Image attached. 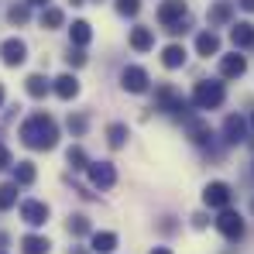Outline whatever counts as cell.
I'll use <instances>...</instances> for the list:
<instances>
[{"mask_svg": "<svg viewBox=\"0 0 254 254\" xmlns=\"http://www.w3.org/2000/svg\"><path fill=\"white\" fill-rule=\"evenodd\" d=\"M121 86H124L127 93H144V89H148V72H144L141 65H124Z\"/></svg>", "mask_w": 254, "mask_h": 254, "instance_id": "cell-6", "label": "cell"}, {"mask_svg": "<svg viewBox=\"0 0 254 254\" xmlns=\"http://www.w3.org/2000/svg\"><path fill=\"white\" fill-rule=\"evenodd\" d=\"M14 203H17V186H14V182L0 186V210H10Z\"/></svg>", "mask_w": 254, "mask_h": 254, "instance_id": "cell-26", "label": "cell"}, {"mask_svg": "<svg viewBox=\"0 0 254 254\" xmlns=\"http://www.w3.org/2000/svg\"><path fill=\"white\" fill-rule=\"evenodd\" d=\"M7 21H10V24H24V21H28V3L10 7V10H7Z\"/></svg>", "mask_w": 254, "mask_h": 254, "instance_id": "cell-30", "label": "cell"}, {"mask_svg": "<svg viewBox=\"0 0 254 254\" xmlns=\"http://www.w3.org/2000/svg\"><path fill=\"white\" fill-rule=\"evenodd\" d=\"M79 93V79L72 76V72H65V76H59L55 79V96H62V100H72Z\"/></svg>", "mask_w": 254, "mask_h": 254, "instance_id": "cell-15", "label": "cell"}, {"mask_svg": "<svg viewBox=\"0 0 254 254\" xmlns=\"http://www.w3.org/2000/svg\"><path fill=\"white\" fill-rule=\"evenodd\" d=\"M65 59H69V65H83V62H86V55L79 52V48H76V52H69Z\"/></svg>", "mask_w": 254, "mask_h": 254, "instance_id": "cell-33", "label": "cell"}, {"mask_svg": "<svg viewBox=\"0 0 254 254\" xmlns=\"http://www.w3.org/2000/svg\"><path fill=\"white\" fill-rule=\"evenodd\" d=\"M230 14H234V7H230L227 0L213 3V7H210V24H227V21H230Z\"/></svg>", "mask_w": 254, "mask_h": 254, "instance_id": "cell-22", "label": "cell"}, {"mask_svg": "<svg viewBox=\"0 0 254 254\" xmlns=\"http://www.w3.org/2000/svg\"><path fill=\"white\" fill-rule=\"evenodd\" d=\"M65 162L72 165V169H89V158H86V151L76 144V148H69V155H65Z\"/></svg>", "mask_w": 254, "mask_h": 254, "instance_id": "cell-28", "label": "cell"}, {"mask_svg": "<svg viewBox=\"0 0 254 254\" xmlns=\"http://www.w3.org/2000/svg\"><path fill=\"white\" fill-rule=\"evenodd\" d=\"M251 127H254V117H251Z\"/></svg>", "mask_w": 254, "mask_h": 254, "instance_id": "cell-41", "label": "cell"}, {"mask_svg": "<svg viewBox=\"0 0 254 254\" xmlns=\"http://www.w3.org/2000/svg\"><path fill=\"white\" fill-rule=\"evenodd\" d=\"M216 230H220L227 241H241V237H244V220H241V213L223 210L220 220H216Z\"/></svg>", "mask_w": 254, "mask_h": 254, "instance_id": "cell-3", "label": "cell"}, {"mask_svg": "<svg viewBox=\"0 0 254 254\" xmlns=\"http://www.w3.org/2000/svg\"><path fill=\"white\" fill-rule=\"evenodd\" d=\"M151 45H155L151 28H134V31H130V48H134V52H148Z\"/></svg>", "mask_w": 254, "mask_h": 254, "instance_id": "cell-16", "label": "cell"}, {"mask_svg": "<svg viewBox=\"0 0 254 254\" xmlns=\"http://www.w3.org/2000/svg\"><path fill=\"white\" fill-rule=\"evenodd\" d=\"M28 96H35V100H42L45 93H48V79H45L42 72H35V76H28Z\"/></svg>", "mask_w": 254, "mask_h": 254, "instance_id": "cell-23", "label": "cell"}, {"mask_svg": "<svg viewBox=\"0 0 254 254\" xmlns=\"http://www.w3.org/2000/svg\"><path fill=\"white\" fill-rule=\"evenodd\" d=\"M69 130H72V134H83V130H86V117H83V114H76V117L69 114Z\"/></svg>", "mask_w": 254, "mask_h": 254, "instance_id": "cell-32", "label": "cell"}, {"mask_svg": "<svg viewBox=\"0 0 254 254\" xmlns=\"http://www.w3.org/2000/svg\"><path fill=\"white\" fill-rule=\"evenodd\" d=\"M203 203L213 206V210H227L230 206V186L227 182H210L203 189Z\"/></svg>", "mask_w": 254, "mask_h": 254, "instance_id": "cell-4", "label": "cell"}, {"mask_svg": "<svg viewBox=\"0 0 254 254\" xmlns=\"http://www.w3.org/2000/svg\"><path fill=\"white\" fill-rule=\"evenodd\" d=\"M89 182H93L96 189H110V186L117 182V169H114L110 162H89Z\"/></svg>", "mask_w": 254, "mask_h": 254, "instance_id": "cell-5", "label": "cell"}, {"mask_svg": "<svg viewBox=\"0 0 254 254\" xmlns=\"http://www.w3.org/2000/svg\"><path fill=\"white\" fill-rule=\"evenodd\" d=\"M21 220L31 223V227H42L45 220H48V206H45L42 199H24L21 203Z\"/></svg>", "mask_w": 254, "mask_h": 254, "instance_id": "cell-10", "label": "cell"}, {"mask_svg": "<svg viewBox=\"0 0 254 254\" xmlns=\"http://www.w3.org/2000/svg\"><path fill=\"white\" fill-rule=\"evenodd\" d=\"M0 59H3V65H21L28 59V45L21 42V38H7V42L0 45Z\"/></svg>", "mask_w": 254, "mask_h": 254, "instance_id": "cell-8", "label": "cell"}, {"mask_svg": "<svg viewBox=\"0 0 254 254\" xmlns=\"http://www.w3.org/2000/svg\"><path fill=\"white\" fill-rule=\"evenodd\" d=\"M0 103H3V86H0Z\"/></svg>", "mask_w": 254, "mask_h": 254, "instance_id": "cell-40", "label": "cell"}, {"mask_svg": "<svg viewBox=\"0 0 254 254\" xmlns=\"http://www.w3.org/2000/svg\"><path fill=\"white\" fill-rule=\"evenodd\" d=\"M7 165H10V151L0 144V169H7Z\"/></svg>", "mask_w": 254, "mask_h": 254, "instance_id": "cell-35", "label": "cell"}, {"mask_svg": "<svg viewBox=\"0 0 254 254\" xmlns=\"http://www.w3.org/2000/svg\"><path fill=\"white\" fill-rule=\"evenodd\" d=\"M69 254H86V251H83V248H72V251H69Z\"/></svg>", "mask_w": 254, "mask_h": 254, "instance_id": "cell-39", "label": "cell"}, {"mask_svg": "<svg viewBox=\"0 0 254 254\" xmlns=\"http://www.w3.org/2000/svg\"><path fill=\"white\" fill-rule=\"evenodd\" d=\"M21 248H24V254H48L52 251L48 237H38V234H28V237L21 241Z\"/></svg>", "mask_w": 254, "mask_h": 254, "instance_id": "cell-17", "label": "cell"}, {"mask_svg": "<svg viewBox=\"0 0 254 254\" xmlns=\"http://www.w3.org/2000/svg\"><path fill=\"white\" fill-rule=\"evenodd\" d=\"M241 7H244V10H254V0H241Z\"/></svg>", "mask_w": 254, "mask_h": 254, "instance_id": "cell-36", "label": "cell"}, {"mask_svg": "<svg viewBox=\"0 0 254 254\" xmlns=\"http://www.w3.org/2000/svg\"><path fill=\"white\" fill-rule=\"evenodd\" d=\"M21 141H24L28 148H35V151H48V148H55V141H59V127H55V121H52L48 114H31V117L21 124Z\"/></svg>", "mask_w": 254, "mask_h": 254, "instance_id": "cell-1", "label": "cell"}, {"mask_svg": "<svg viewBox=\"0 0 254 254\" xmlns=\"http://www.w3.org/2000/svg\"><path fill=\"white\" fill-rule=\"evenodd\" d=\"M151 254H172V251H169V248H155Z\"/></svg>", "mask_w": 254, "mask_h": 254, "instance_id": "cell-38", "label": "cell"}, {"mask_svg": "<svg viewBox=\"0 0 254 254\" xmlns=\"http://www.w3.org/2000/svg\"><path fill=\"white\" fill-rule=\"evenodd\" d=\"M230 38H234L237 48H251L254 45V24L251 21H237V24L230 28Z\"/></svg>", "mask_w": 254, "mask_h": 254, "instance_id": "cell-14", "label": "cell"}, {"mask_svg": "<svg viewBox=\"0 0 254 254\" xmlns=\"http://www.w3.org/2000/svg\"><path fill=\"white\" fill-rule=\"evenodd\" d=\"M89 251H93V254H114V251H117V234H110V230H96L93 241H89Z\"/></svg>", "mask_w": 254, "mask_h": 254, "instance_id": "cell-12", "label": "cell"}, {"mask_svg": "<svg viewBox=\"0 0 254 254\" xmlns=\"http://www.w3.org/2000/svg\"><path fill=\"white\" fill-rule=\"evenodd\" d=\"M223 134H227V141H230V144L248 141V121H244V117H237V114H230V117L223 121Z\"/></svg>", "mask_w": 254, "mask_h": 254, "instance_id": "cell-11", "label": "cell"}, {"mask_svg": "<svg viewBox=\"0 0 254 254\" xmlns=\"http://www.w3.org/2000/svg\"><path fill=\"white\" fill-rule=\"evenodd\" d=\"M189 134H192L196 144H206L210 141V127L203 124V121H189Z\"/></svg>", "mask_w": 254, "mask_h": 254, "instance_id": "cell-27", "label": "cell"}, {"mask_svg": "<svg viewBox=\"0 0 254 254\" xmlns=\"http://www.w3.org/2000/svg\"><path fill=\"white\" fill-rule=\"evenodd\" d=\"M223 83H196V89H192V103L199 107V110H216L220 103H223Z\"/></svg>", "mask_w": 254, "mask_h": 254, "instance_id": "cell-2", "label": "cell"}, {"mask_svg": "<svg viewBox=\"0 0 254 254\" xmlns=\"http://www.w3.org/2000/svg\"><path fill=\"white\" fill-rule=\"evenodd\" d=\"M158 21H162L165 28L182 24V21H186V0H165V3L158 7Z\"/></svg>", "mask_w": 254, "mask_h": 254, "instance_id": "cell-7", "label": "cell"}, {"mask_svg": "<svg viewBox=\"0 0 254 254\" xmlns=\"http://www.w3.org/2000/svg\"><path fill=\"white\" fill-rule=\"evenodd\" d=\"M69 35H72V45H76V48L89 45V38H93V31H89V24H86V21H72Z\"/></svg>", "mask_w": 254, "mask_h": 254, "instance_id": "cell-21", "label": "cell"}, {"mask_svg": "<svg viewBox=\"0 0 254 254\" xmlns=\"http://www.w3.org/2000/svg\"><path fill=\"white\" fill-rule=\"evenodd\" d=\"M244 69H248V62H244V55H223L220 59V76H227V79H237V76H244Z\"/></svg>", "mask_w": 254, "mask_h": 254, "instance_id": "cell-13", "label": "cell"}, {"mask_svg": "<svg viewBox=\"0 0 254 254\" xmlns=\"http://www.w3.org/2000/svg\"><path fill=\"white\" fill-rule=\"evenodd\" d=\"M62 21H65V17H62L59 7H45L42 10V28H48V31H52V28H62Z\"/></svg>", "mask_w": 254, "mask_h": 254, "instance_id": "cell-25", "label": "cell"}, {"mask_svg": "<svg viewBox=\"0 0 254 254\" xmlns=\"http://www.w3.org/2000/svg\"><path fill=\"white\" fill-rule=\"evenodd\" d=\"M28 3H35V7H48V0H28Z\"/></svg>", "mask_w": 254, "mask_h": 254, "instance_id": "cell-37", "label": "cell"}, {"mask_svg": "<svg viewBox=\"0 0 254 254\" xmlns=\"http://www.w3.org/2000/svg\"><path fill=\"white\" fill-rule=\"evenodd\" d=\"M107 141H110V148H124L127 124H110V127H107Z\"/></svg>", "mask_w": 254, "mask_h": 254, "instance_id": "cell-24", "label": "cell"}, {"mask_svg": "<svg viewBox=\"0 0 254 254\" xmlns=\"http://www.w3.org/2000/svg\"><path fill=\"white\" fill-rule=\"evenodd\" d=\"M69 234H72V237H83V234H89V220H86L83 213L69 216Z\"/></svg>", "mask_w": 254, "mask_h": 254, "instance_id": "cell-29", "label": "cell"}, {"mask_svg": "<svg viewBox=\"0 0 254 254\" xmlns=\"http://www.w3.org/2000/svg\"><path fill=\"white\" fill-rule=\"evenodd\" d=\"M162 62H165V69H179V65H186V48H182V45H169V48L162 52Z\"/></svg>", "mask_w": 254, "mask_h": 254, "instance_id": "cell-18", "label": "cell"}, {"mask_svg": "<svg viewBox=\"0 0 254 254\" xmlns=\"http://www.w3.org/2000/svg\"><path fill=\"white\" fill-rule=\"evenodd\" d=\"M117 10L127 14V17H134V14L141 10V0H117Z\"/></svg>", "mask_w": 254, "mask_h": 254, "instance_id": "cell-31", "label": "cell"}, {"mask_svg": "<svg viewBox=\"0 0 254 254\" xmlns=\"http://www.w3.org/2000/svg\"><path fill=\"white\" fill-rule=\"evenodd\" d=\"M192 227L203 230V227H206V213H196V216H192Z\"/></svg>", "mask_w": 254, "mask_h": 254, "instance_id": "cell-34", "label": "cell"}, {"mask_svg": "<svg viewBox=\"0 0 254 254\" xmlns=\"http://www.w3.org/2000/svg\"><path fill=\"white\" fill-rule=\"evenodd\" d=\"M155 100H158V110H169V114H186V110H189V103H186L172 86H162Z\"/></svg>", "mask_w": 254, "mask_h": 254, "instance_id": "cell-9", "label": "cell"}, {"mask_svg": "<svg viewBox=\"0 0 254 254\" xmlns=\"http://www.w3.org/2000/svg\"><path fill=\"white\" fill-rule=\"evenodd\" d=\"M196 52H199V55H216V52H220V38H216L213 31H203V35L196 38Z\"/></svg>", "mask_w": 254, "mask_h": 254, "instance_id": "cell-20", "label": "cell"}, {"mask_svg": "<svg viewBox=\"0 0 254 254\" xmlns=\"http://www.w3.org/2000/svg\"><path fill=\"white\" fill-rule=\"evenodd\" d=\"M35 175H38V172H35L31 162H17V165H14V186H31Z\"/></svg>", "mask_w": 254, "mask_h": 254, "instance_id": "cell-19", "label": "cell"}]
</instances>
